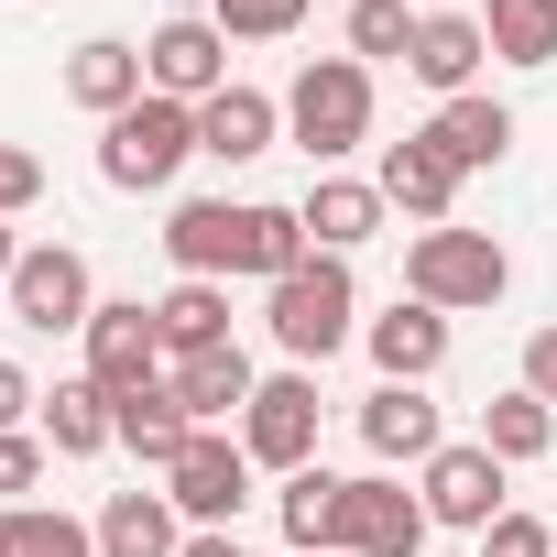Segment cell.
<instances>
[{
  "label": "cell",
  "mask_w": 557,
  "mask_h": 557,
  "mask_svg": "<svg viewBox=\"0 0 557 557\" xmlns=\"http://www.w3.org/2000/svg\"><path fill=\"white\" fill-rule=\"evenodd\" d=\"M361 448L394 470V459H437L448 448V426H437V405H426V383H383V394H361Z\"/></svg>",
  "instance_id": "14"
},
{
  "label": "cell",
  "mask_w": 557,
  "mask_h": 557,
  "mask_svg": "<svg viewBox=\"0 0 557 557\" xmlns=\"http://www.w3.org/2000/svg\"><path fill=\"white\" fill-rule=\"evenodd\" d=\"M34 416H45L34 372H23V361H0V437H12V426H34Z\"/></svg>",
  "instance_id": "36"
},
{
  "label": "cell",
  "mask_w": 557,
  "mask_h": 557,
  "mask_svg": "<svg viewBox=\"0 0 557 557\" xmlns=\"http://www.w3.org/2000/svg\"><path fill=\"white\" fill-rule=\"evenodd\" d=\"M153 329H164V361L219 350V339H230V285H197V273H175V285L153 296Z\"/></svg>",
  "instance_id": "24"
},
{
  "label": "cell",
  "mask_w": 557,
  "mask_h": 557,
  "mask_svg": "<svg viewBox=\"0 0 557 557\" xmlns=\"http://www.w3.org/2000/svg\"><path fill=\"white\" fill-rule=\"evenodd\" d=\"M186 153H197V110L186 99H132L121 121H99V175L121 197H164L186 175Z\"/></svg>",
  "instance_id": "4"
},
{
  "label": "cell",
  "mask_w": 557,
  "mask_h": 557,
  "mask_svg": "<svg viewBox=\"0 0 557 557\" xmlns=\"http://www.w3.org/2000/svg\"><path fill=\"white\" fill-rule=\"evenodd\" d=\"M307 251H318V240H307V219H296V208H273V197H251V208H240V273L285 285Z\"/></svg>",
  "instance_id": "27"
},
{
  "label": "cell",
  "mask_w": 557,
  "mask_h": 557,
  "mask_svg": "<svg viewBox=\"0 0 557 557\" xmlns=\"http://www.w3.org/2000/svg\"><path fill=\"white\" fill-rule=\"evenodd\" d=\"M285 132L307 143V164H350L372 143V66L361 55H307L285 88Z\"/></svg>",
  "instance_id": "3"
},
{
  "label": "cell",
  "mask_w": 557,
  "mask_h": 557,
  "mask_svg": "<svg viewBox=\"0 0 557 557\" xmlns=\"http://www.w3.org/2000/svg\"><path fill=\"white\" fill-rule=\"evenodd\" d=\"M0 557H12V546H0Z\"/></svg>",
  "instance_id": "41"
},
{
  "label": "cell",
  "mask_w": 557,
  "mask_h": 557,
  "mask_svg": "<svg viewBox=\"0 0 557 557\" xmlns=\"http://www.w3.org/2000/svg\"><path fill=\"white\" fill-rule=\"evenodd\" d=\"M339 557H426V492H405L394 470L339 492Z\"/></svg>",
  "instance_id": "11"
},
{
  "label": "cell",
  "mask_w": 557,
  "mask_h": 557,
  "mask_svg": "<svg viewBox=\"0 0 557 557\" xmlns=\"http://www.w3.org/2000/svg\"><path fill=\"white\" fill-rule=\"evenodd\" d=\"M186 546V513L164 492H110L99 503V557H175Z\"/></svg>",
  "instance_id": "23"
},
{
  "label": "cell",
  "mask_w": 557,
  "mask_h": 557,
  "mask_svg": "<svg viewBox=\"0 0 557 557\" xmlns=\"http://www.w3.org/2000/svg\"><path fill=\"white\" fill-rule=\"evenodd\" d=\"M208 23H219L230 45H285V34L307 23V0H208Z\"/></svg>",
  "instance_id": "32"
},
{
  "label": "cell",
  "mask_w": 557,
  "mask_h": 557,
  "mask_svg": "<svg viewBox=\"0 0 557 557\" xmlns=\"http://www.w3.org/2000/svg\"><path fill=\"white\" fill-rule=\"evenodd\" d=\"M164 394H175L197 426H240V405L262 394V372H251V350H240V339H219V350H186V361H164Z\"/></svg>",
  "instance_id": "12"
},
{
  "label": "cell",
  "mask_w": 557,
  "mask_h": 557,
  "mask_svg": "<svg viewBox=\"0 0 557 557\" xmlns=\"http://www.w3.org/2000/svg\"><path fill=\"white\" fill-rule=\"evenodd\" d=\"M416 12H459V0H416Z\"/></svg>",
  "instance_id": "40"
},
{
  "label": "cell",
  "mask_w": 557,
  "mask_h": 557,
  "mask_svg": "<svg viewBox=\"0 0 557 557\" xmlns=\"http://www.w3.org/2000/svg\"><path fill=\"white\" fill-rule=\"evenodd\" d=\"M481 557H557V524H535V513H492Z\"/></svg>",
  "instance_id": "34"
},
{
  "label": "cell",
  "mask_w": 557,
  "mask_h": 557,
  "mask_svg": "<svg viewBox=\"0 0 557 557\" xmlns=\"http://www.w3.org/2000/svg\"><path fill=\"white\" fill-rule=\"evenodd\" d=\"M524 394H546V405H557V329H535V339H524Z\"/></svg>",
  "instance_id": "37"
},
{
  "label": "cell",
  "mask_w": 557,
  "mask_h": 557,
  "mask_svg": "<svg viewBox=\"0 0 557 557\" xmlns=\"http://www.w3.org/2000/svg\"><path fill=\"white\" fill-rule=\"evenodd\" d=\"M405 66H416L437 99H470V88H481V66H492V34H481V12H426Z\"/></svg>",
  "instance_id": "16"
},
{
  "label": "cell",
  "mask_w": 557,
  "mask_h": 557,
  "mask_svg": "<svg viewBox=\"0 0 557 557\" xmlns=\"http://www.w3.org/2000/svg\"><path fill=\"white\" fill-rule=\"evenodd\" d=\"M339 470H296L285 492H273V513H285V546L296 557H339Z\"/></svg>",
  "instance_id": "25"
},
{
  "label": "cell",
  "mask_w": 557,
  "mask_h": 557,
  "mask_svg": "<svg viewBox=\"0 0 557 557\" xmlns=\"http://www.w3.org/2000/svg\"><path fill=\"white\" fill-rule=\"evenodd\" d=\"M23 251H34V240H12V219H0V285H12V262H23Z\"/></svg>",
  "instance_id": "39"
},
{
  "label": "cell",
  "mask_w": 557,
  "mask_h": 557,
  "mask_svg": "<svg viewBox=\"0 0 557 557\" xmlns=\"http://www.w3.org/2000/svg\"><path fill=\"white\" fill-rule=\"evenodd\" d=\"M45 426H12V437H0V503H34V481H45Z\"/></svg>",
  "instance_id": "33"
},
{
  "label": "cell",
  "mask_w": 557,
  "mask_h": 557,
  "mask_svg": "<svg viewBox=\"0 0 557 557\" xmlns=\"http://www.w3.org/2000/svg\"><path fill=\"white\" fill-rule=\"evenodd\" d=\"M296 219H307V240H318V251H339V262H350V251L383 230V186H372V175H318V186L296 197Z\"/></svg>",
  "instance_id": "20"
},
{
  "label": "cell",
  "mask_w": 557,
  "mask_h": 557,
  "mask_svg": "<svg viewBox=\"0 0 557 557\" xmlns=\"http://www.w3.org/2000/svg\"><path fill=\"white\" fill-rule=\"evenodd\" d=\"M143 77H153V99H219L230 88V34L208 23V12H175V23H153L143 34Z\"/></svg>",
  "instance_id": "9"
},
{
  "label": "cell",
  "mask_w": 557,
  "mask_h": 557,
  "mask_svg": "<svg viewBox=\"0 0 557 557\" xmlns=\"http://www.w3.org/2000/svg\"><path fill=\"white\" fill-rule=\"evenodd\" d=\"M416 492H426V524H448V535H492V513H513V503H503V459H492L481 437H448V448L416 470Z\"/></svg>",
  "instance_id": "8"
},
{
  "label": "cell",
  "mask_w": 557,
  "mask_h": 557,
  "mask_svg": "<svg viewBox=\"0 0 557 557\" xmlns=\"http://www.w3.org/2000/svg\"><path fill=\"white\" fill-rule=\"evenodd\" d=\"M416 23H426L416 0H350V55H361V66H383V55L405 66V55H416Z\"/></svg>",
  "instance_id": "31"
},
{
  "label": "cell",
  "mask_w": 557,
  "mask_h": 557,
  "mask_svg": "<svg viewBox=\"0 0 557 557\" xmlns=\"http://www.w3.org/2000/svg\"><path fill=\"white\" fill-rule=\"evenodd\" d=\"M273 132H285V110H273L262 88H240V77H230L219 99H197V153H208V164H262Z\"/></svg>",
  "instance_id": "15"
},
{
  "label": "cell",
  "mask_w": 557,
  "mask_h": 557,
  "mask_svg": "<svg viewBox=\"0 0 557 557\" xmlns=\"http://www.w3.org/2000/svg\"><path fill=\"white\" fill-rule=\"evenodd\" d=\"M481 448H492L503 470L546 459V448H557V405H546V394H524V383H513V394H492V405H481Z\"/></svg>",
  "instance_id": "26"
},
{
  "label": "cell",
  "mask_w": 557,
  "mask_h": 557,
  "mask_svg": "<svg viewBox=\"0 0 557 557\" xmlns=\"http://www.w3.org/2000/svg\"><path fill=\"white\" fill-rule=\"evenodd\" d=\"M45 448H55V459H99V448H121V394H99L88 372L55 383V394H45Z\"/></svg>",
  "instance_id": "22"
},
{
  "label": "cell",
  "mask_w": 557,
  "mask_h": 557,
  "mask_svg": "<svg viewBox=\"0 0 557 557\" xmlns=\"http://www.w3.org/2000/svg\"><path fill=\"white\" fill-rule=\"evenodd\" d=\"M405 296L416 307H437V318H470V307H503L513 296V251L492 240V230H416V251H405Z\"/></svg>",
  "instance_id": "2"
},
{
  "label": "cell",
  "mask_w": 557,
  "mask_h": 557,
  "mask_svg": "<svg viewBox=\"0 0 557 557\" xmlns=\"http://www.w3.org/2000/svg\"><path fill=\"white\" fill-rule=\"evenodd\" d=\"M175 557H240V535H186Z\"/></svg>",
  "instance_id": "38"
},
{
  "label": "cell",
  "mask_w": 557,
  "mask_h": 557,
  "mask_svg": "<svg viewBox=\"0 0 557 557\" xmlns=\"http://www.w3.org/2000/svg\"><path fill=\"white\" fill-rule=\"evenodd\" d=\"M240 448H251V470H318V372H273L251 405H240Z\"/></svg>",
  "instance_id": "7"
},
{
  "label": "cell",
  "mask_w": 557,
  "mask_h": 557,
  "mask_svg": "<svg viewBox=\"0 0 557 557\" xmlns=\"http://www.w3.org/2000/svg\"><path fill=\"white\" fill-rule=\"evenodd\" d=\"M66 99H77V110H99V121H121L132 99H153V77H143V45H121V34H88V45L66 55Z\"/></svg>",
  "instance_id": "18"
},
{
  "label": "cell",
  "mask_w": 557,
  "mask_h": 557,
  "mask_svg": "<svg viewBox=\"0 0 557 557\" xmlns=\"http://www.w3.org/2000/svg\"><path fill=\"white\" fill-rule=\"evenodd\" d=\"M361 350L383 361V383H426V372H448V318L416 307V296H394V307L361 329Z\"/></svg>",
  "instance_id": "17"
},
{
  "label": "cell",
  "mask_w": 557,
  "mask_h": 557,
  "mask_svg": "<svg viewBox=\"0 0 557 557\" xmlns=\"http://www.w3.org/2000/svg\"><path fill=\"white\" fill-rule=\"evenodd\" d=\"M88 383L99 394H153L164 383V329H153L143 296H99V318H88Z\"/></svg>",
  "instance_id": "10"
},
{
  "label": "cell",
  "mask_w": 557,
  "mask_h": 557,
  "mask_svg": "<svg viewBox=\"0 0 557 557\" xmlns=\"http://www.w3.org/2000/svg\"><path fill=\"white\" fill-rule=\"evenodd\" d=\"M12 318L34 329V339H88V318H99V273H88V251L77 240H34L23 262H12Z\"/></svg>",
  "instance_id": "5"
},
{
  "label": "cell",
  "mask_w": 557,
  "mask_h": 557,
  "mask_svg": "<svg viewBox=\"0 0 557 557\" xmlns=\"http://www.w3.org/2000/svg\"><path fill=\"white\" fill-rule=\"evenodd\" d=\"M186 437H197V416H186L164 383H153V394H121V448H132V459L175 470V459H186Z\"/></svg>",
  "instance_id": "29"
},
{
  "label": "cell",
  "mask_w": 557,
  "mask_h": 557,
  "mask_svg": "<svg viewBox=\"0 0 557 557\" xmlns=\"http://www.w3.org/2000/svg\"><path fill=\"white\" fill-rule=\"evenodd\" d=\"M426 143L459 164V175H492L503 153H513V110L492 99V88H470V99H437V121H426Z\"/></svg>",
  "instance_id": "19"
},
{
  "label": "cell",
  "mask_w": 557,
  "mask_h": 557,
  "mask_svg": "<svg viewBox=\"0 0 557 557\" xmlns=\"http://www.w3.org/2000/svg\"><path fill=\"white\" fill-rule=\"evenodd\" d=\"M262 329H273V350H285L296 372L339 361V350L361 339V285H350V262H339V251H307L285 285H262Z\"/></svg>",
  "instance_id": "1"
},
{
  "label": "cell",
  "mask_w": 557,
  "mask_h": 557,
  "mask_svg": "<svg viewBox=\"0 0 557 557\" xmlns=\"http://www.w3.org/2000/svg\"><path fill=\"white\" fill-rule=\"evenodd\" d=\"M492 66H557V0H481Z\"/></svg>",
  "instance_id": "28"
},
{
  "label": "cell",
  "mask_w": 557,
  "mask_h": 557,
  "mask_svg": "<svg viewBox=\"0 0 557 557\" xmlns=\"http://www.w3.org/2000/svg\"><path fill=\"white\" fill-rule=\"evenodd\" d=\"M34 197H45V164H34L23 143H0V219H23Z\"/></svg>",
  "instance_id": "35"
},
{
  "label": "cell",
  "mask_w": 557,
  "mask_h": 557,
  "mask_svg": "<svg viewBox=\"0 0 557 557\" xmlns=\"http://www.w3.org/2000/svg\"><path fill=\"white\" fill-rule=\"evenodd\" d=\"M383 208H405L416 230H448V208H459V164L426 143V132H405V143H383Z\"/></svg>",
  "instance_id": "13"
},
{
  "label": "cell",
  "mask_w": 557,
  "mask_h": 557,
  "mask_svg": "<svg viewBox=\"0 0 557 557\" xmlns=\"http://www.w3.org/2000/svg\"><path fill=\"white\" fill-rule=\"evenodd\" d=\"M164 503H175L197 535H240V503H251V448H240V426H197L186 459L164 470Z\"/></svg>",
  "instance_id": "6"
},
{
  "label": "cell",
  "mask_w": 557,
  "mask_h": 557,
  "mask_svg": "<svg viewBox=\"0 0 557 557\" xmlns=\"http://www.w3.org/2000/svg\"><path fill=\"white\" fill-rule=\"evenodd\" d=\"M0 546L12 557H99V524H77L66 503H12L0 513Z\"/></svg>",
  "instance_id": "30"
},
{
  "label": "cell",
  "mask_w": 557,
  "mask_h": 557,
  "mask_svg": "<svg viewBox=\"0 0 557 557\" xmlns=\"http://www.w3.org/2000/svg\"><path fill=\"white\" fill-rule=\"evenodd\" d=\"M164 251H175V273H197V285L240 273V208H230V197H186V208L164 219Z\"/></svg>",
  "instance_id": "21"
}]
</instances>
